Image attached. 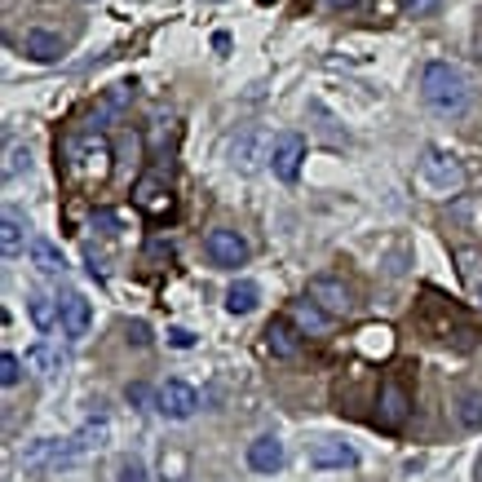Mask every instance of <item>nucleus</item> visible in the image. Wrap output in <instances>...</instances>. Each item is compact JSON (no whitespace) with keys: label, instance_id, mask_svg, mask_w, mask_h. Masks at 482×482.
<instances>
[{"label":"nucleus","instance_id":"f257e3e1","mask_svg":"<svg viewBox=\"0 0 482 482\" xmlns=\"http://www.w3.org/2000/svg\"><path fill=\"white\" fill-rule=\"evenodd\" d=\"M420 98L438 115H465L469 111V80L451 63H429L420 75Z\"/></svg>","mask_w":482,"mask_h":482},{"label":"nucleus","instance_id":"f03ea898","mask_svg":"<svg viewBox=\"0 0 482 482\" xmlns=\"http://www.w3.org/2000/svg\"><path fill=\"white\" fill-rule=\"evenodd\" d=\"M67 169H71V177H80V182H103L106 172H111V146H106L98 133H80V138H71Z\"/></svg>","mask_w":482,"mask_h":482},{"label":"nucleus","instance_id":"7ed1b4c3","mask_svg":"<svg viewBox=\"0 0 482 482\" xmlns=\"http://www.w3.org/2000/svg\"><path fill=\"white\" fill-rule=\"evenodd\" d=\"M420 182H425L434 195H451V191L465 186V169H460V160H456L451 151L429 146V151L420 155Z\"/></svg>","mask_w":482,"mask_h":482},{"label":"nucleus","instance_id":"20e7f679","mask_svg":"<svg viewBox=\"0 0 482 482\" xmlns=\"http://www.w3.org/2000/svg\"><path fill=\"white\" fill-rule=\"evenodd\" d=\"M208 257H212V266H221V271H240L243 261H248V240H243L240 231H208Z\"/></svg>","mask_w":482,"mask_h":482},{"label":"nucleus","instance_id":"39448f33","mask_svg":"<svg viewBox=\"0 0 482 482\" xmlns=\"http://www.w3.org/2000/svg\"><path fill=\"white\" fill-rule=\"evenodd\" d=\"M133 204H138L151 221H164V217H172L177 200H172L169 182H160V177H142L138 186H133Z\"/></svg>","mask_w":482,"mask_h":482},{"label":"nucleus","instance_id":"423d86ee","mask_svg":"<svg viewBox=\"0 0 482 482\" xmlns=\"http://www.w3.org/2000/svg\"><path fill=\"white\" fill-rule=\"evenodd\" d=\"M155 403H160V412L169 416V420H191V416L200 412V394H195V385H186V380L160 385Z\"/></svg>","mask_w":482,"mask_h":482},{"label":"nucleus","instance_id":"0eeeda50","mask_svg":"<svg viewBox=\"0 0 482 482\" xmlns=\"http://www.w3.org/2000/svg\"><path fill=\"white\" fill-rule=\"evenodd\" d=\"M301 160H306V142H301V133H283V138H275L271 172H275L279 182H297V177H301Z\"/></svg>","mask_w":482,"mask_h":482},{"label":"nucleus","instance_id":"6e6552de","mask_svg":"<svg viewBox=\"0 0 482 482\" xmlns=\"http://www.w3.org/2000/svg\"><path fill=\"white\" fill-rule=\"evenodd\" d=\"M310 301L328 314H345L349 310V288H345L341 279L319 275V279H310Z\"/></svg>","mask_w":482,"mask_h":482},{"label":"nucleus","instance_id":"1a4fd4ad","mask_svg":"<svg viewBox=\"0 0 482 482\" xmlns=\"http://www.w3.org/2000/svg\"><path fill=\"white\" fill-rule=\"evenodd\" d=\"M58 314H63V337H71V341H80L89 332V323H93V310H89V301L80 292H67L58 301Z\"/></svg>","mask_w":482,"mask_h":482},{"label":"nucleus","instance_id":"9d476101","mask_svg":"<svg viewBox=\"0 0 482 482\" xmlns=\"http://www.w3.org/2000/svg\"><path fill=\"white\" fill-rule=\"evenodd\" d=\"M248 465H252L257 474H279V469H283V443H279L275 434L252 438V443H248Z\"/></svg>","mask_w":482,"mask_h":482},{"label":"nucleus","instance_id":"9b49d317","mask_svg":"<svg viewBox=\"0 0 482 482\" xmlns=\"http://www.w3.org/2000/svg\"><path fill=\"white\" fill-rule=\"evenodd\" d=\"M408 408H412V398L403 394V385L385 380V385H380V425H385V429H398V425L408 420Z\"/></svg>","mask_w":482,"mask_h":482},{"label":"nucleus","instance_id":"f8f14e48","mask_svg":"<svg viewBox=\"0 0 482 482\" xmlns=\"http://www.w3.org/2000/svg\"><path fill=\"white\" fill-rule=\"evenodd\" d=\"M266 349H271L275 359H297V354H301V332H297L288 319H271V328H266Z\"/></svg>","mask_w":482,"mask_h":482},{"label":"nucleus","instance_id":"ddd939ff","mask_svg":"<svg viewBox=\"0 0 482 482\" xmlns=\"http://www.w3.org/2000/svg\"><path fill=\"white\" fill-rule=\"evenodd\" d=\"M310 460L319 465V469H349L354 460H359V451L349 448V443H314V451H310Z\"/></svg>","mask_w":482,"mask_h":482},{"label":"nucleus","instance_id":"4468645a","mask_svg":"<svg viewBox=\"0 0 482 482\" xmlns=\"http://www.w3.org/2000/svg\"><path fill=\"white\" fill-rule=\"evenodd\" d=\"M23 363H27V372H35V377H44V380H54L58 372H63V354H58V349H54L49 341L32 345Z\"/></svg>","mask_w":482,"mask_h":482},{"label":"nucleus","instance_id":"2eb2a0df","mask_svg":"<svg viewBox=\"0 0 482 482\" xmlns=\"http://www.w3.org/2000/svg\"><path fill=\"white\" fill-rule=\"evenodd\" d=\"M23 248H32L23 217H18V212H5V217H0V252H5V257H18Z\"/></svg>","mask_w":482,"mask_h":482},{"label":"nucleus","instance_id":"dca6fc26","mask_svg":"<svg viewBox=\"0 0 482 482\" xmlns=\"http://www.w3.org/2000/svg\"><path fill=\"white\" fill-rule=\"evenodd\" d=\"M23 49L32 54L35 63H54V58H63V40L54 32H40V27H32V32L23 35Z\"/></svg>","mask_w":482,"mask_h":482},{"label":"nucleus","instance_id":"f3484780","mask_svg":"<svg viewBox=\"0 0 482 482\" xmlns=\"http://www.w3.org/2000/svg\"><path fill=\"white\" fill-rule=\"evenodd\" d=\"M27 314H32V323L40 328V332H54V328L63 323V314H58V306H54V297H44V292H32V297H27Z\"/></svg>","mask_w":482,"mask_h":482},{"label":"nucleus","instance_id":"a211bd4d","mask_svg":"<svg viewBox=\"0 0 482 482\" xmlns=\"http://www.w3.org/2000/svg\"><path fill=\"white\" fill-rule=\"evenodd\" d=\"M257 301H261V288H257V283H248V279L226 288V310H231V314H252V310H257Z\"/></svg>","mask_w":482,"mask_h":482},{"label":"nucleus","instance_id":"6ab92c4d","mask_svg":"<svg viewBox=\"0 0 482 482\" xmlns=\"http://www.w3.org/2000/svg\"><path fill=\"white\" fill-rule=\"evenodd\" d=\"M32 261H35V271H44V275H63L67 271V261H63V252L54 248L49 240H32Z\"/></svg>","mask_w":482,"mask_h":482},{"label":"nucleus","instance_id":"aec40b11","mask_svg":"<svg viewBox=\"0 0 482 482\" xmlns=\"http://www.w3.org/2000/svg\"><path fill=\"white\" fill-rule=\"evenodd\" d=\"M292 319H297V328H301V332H323L332 314L319 310L314 301H297V306H292Z\"/></svg>","mask_w":482,"mask_h":482},{"label":"nucleus","instance_id":"412c9836","mask_svg":"<svg viewBox=\"0 0 482 482\" xmlns=\"http://www.w3.org/2000/svg\"><path fill=\"white\" fill-rule=\"evenodd\" d=\"M23 368H27V363H23L18 354H0V385H18V380H23Z\"/></svg>","mask_w":482,"mask_h":482},{"label":"nucleus","instance_id":"4be33fe9","mask_svg":"<svg viewBox=\"0 0 482 482\" xmlns=\"http://www.w3.org/2000/svg\"><path fill=\"white\" fill-rule=\"evenodd\" d=\"M460 420H465L469 429H478V425H482V398H478V394H469V398L460 403Z\"/></svg>","mask_w":482,"mask_h":482},{"label":"nucleus","instance_id":"5701e85b","mask_svg":"<svg viewBox=\"0 0 482 482\" xmlns=\"http://www.w3.org/2000/svg\"><path fill=\"white\" fill-rule=\"evenodd\" d=\"M23 164L32 169V151H27V146H14V151H9V160H5V177L23 172Z\"/></svg>","mask_w":482,"mask_h":482},{"label":"nucleus","instance_id":"b1692460","mask_svg":"<svg viewBox=\"0 0 482 482\" xmlns=\"http://www.w3.org/2000/svg\"><path fill=\"white\" fill-rule=\"evenodd\" d=\"M120 482H146V465L142 460H124L120 465Z\"/></svg>","mask_w":482,"mask_h":482},{"label":"nucleus","instance_id":"393cba45","mask_svg":"<svg viewBox=\"0 0 482 482\" xmlns=\"http://www.w3.org/2000/svg\"><path fill=\"white\" fill-rule=\"evenodd\" d=\"M169 341L177 345V349H191V345H195V332H186V328H172Z\"/></svg>","mask_w":482,"mask_h":482},{"label":"nucleus","instance_id":"a878e982","mask_svg":"<svg viewBox=\"0 0 482 482\" xmlns=\"http://www.w3.org/2000/svg\"><path fill=\"white\" fill-rule=\"evenodd\" d=\"M434 5H438V0H403L408 14H425V9H434Z\"/></svg>","mask_w":482,"mask_h":482},{"label":"nucleus","instance_id":"bb28decb","mask_svg":"<svg viewBox=\"0 0 482 482\" xmlns=\"http://www.w3.org/2000/svg\"><path fill=\"white\" fill-rule=\"evenodd\" d=\"M129 403H146V385H129Z\"/></svg>","mask_w":482,"mask_h":482},{"label":"nucleus","instance_id":"cd10ccee","mask_svg":"<svg viewBox=\"0 0 482 482\" xmlns=\"http://www.w3.org/2000/svg\"><path fill=\"white\" fill-rule=\"evenodd\" d=\"M323 5H332V9H354L359 0H323Z\"/></svg>","mask_w":482,"mask_h":482},{"label":"nucleus","instance_id":"c85d7f7f","mask_svg":"<svg viewBox=\"0 0 482 482\" xmlns=\"http://www.w3.org/2000/svg\"><path fill=\"white\" fill-rule=\"evenodd\" d=\"M478 297H482V283H478Z\"/></svg>","mask_w":482,"mask_h":482}]
</instances>
